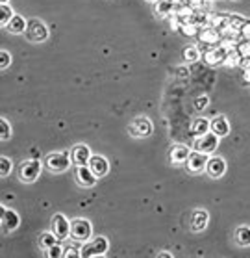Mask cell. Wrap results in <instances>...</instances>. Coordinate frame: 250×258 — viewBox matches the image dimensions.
Instances as JSON below:
<instances>
[{
    "label": "cell",
    "instance_id": "obj_1",
    "mask_svg": "<svg viewBox=\"0 0 250 258\" xmlns=\"http://www.w3.org/2000/svg\"><path fill=\"white\" fill-rule=\"evenodd\" d=\"M91 234H93V227H91V223H89L88 219L76 217V219L70 221L69 238H72V240H76V241H89Z\"/></svg>",
    "mask_w": 250,
    "mask_h": 258
},
{
    "label": "cell",
    "instance_id": "obj_2",
    "mask_svg": "<svg viewBox=\"0 0 250 258\" xmlns=\"http://www.w3.org/2000/svg\"><path fill=\"white\" fill-rule=\"evenodd\" d=\"M108 247H110V241H108V238H104V236H97V238H93L89 243H86V245L81 247L80 256H84V258L102 256V254H106V252H108Z\"/></svg>",
    "mask_w": 250,
    "mask_h": 258
},
{
    "label": "cell",
    "instance_id": "obj_3",
    "mask_svg": "<svg viewBox=\"0 0 250 258\" xmlns=\"http://www.w3.org/2000/svg\"><path fill=\"white\" fill-rule=\"evenodd\" d=\"M26 37L34 43H43L48 39V28L41 19H30L26 24Z\"/></svg>",
    "mask_w": 250,
    "mask_h": 258
},
{
    "label": "cell",
    "instance_id": "obj_4",
    "mask_svg": "<svg viewBox=\"0 0 250 258\" xmlns=\"http://www.w3.org/2000/svg\"><path fill=\"white\" fill-rule=\"evenodd\" d=\"M72 164V160H70V153L67 151H59V153H52L47 156V167L52 173H63L67 171Z\"/></svg>",
    "mask_w": 250,
    "mask_h": 258
},
{
    "label": "cell",
    "instance_id": "obj_5",
    "mask_svg": "<svg viewBox=\"0 0 250 258\" xmlns=\"http://www.w3.org/2000/svg\"><path fill=\"white\" fill-rule=\"evenodd\" d=\"M197 37H198L200 47H206V48L221 47L222 34L219 32V30L213 28V26H204V28H200V32H198Z\"/></svg>",
    "mask_w": 250,
    "mask_h": 258
},
{
    "label": "cell",
    "instance_id": "obj_6",
    "mask_svg": "<svg viewBox=\"0 0 250 258\" xmlns=\"http://www.w3.org/2000/svg\"><path fill=\"white\" fill-rule=\"evenodd\" d=\"M41 175V162L39 160H26L21 167H19V178L24 184H32L37 180V176Z\"/></svg>",
    "mask_w": 250,
    "mask_h": 258
},
{
    "label": "cell",
    "instance_id": "obj_7",
    "mask_svg": "<svg viewBox=\"0 0 250 258\" xmlns=\"http://www.w3.org/2000/svg\"><path fill=\"white\" fill-rule=\"evenodd\" d=\"M219 147V136H215L213 132H208L204 136H198L197 141H195V151H200L204 154H211L217 151Z\"/></svg>",
    "mask_w": 250,
    "mask_h": 258
},
{
    "label": "cell",
    "instance_id": "obj_8",
    "mask_svg": "<svg viewBox=\"0 0 250 258\" xmlns=\"http://www.w3.org/2000/svg\"><path fill=\"white\" fill-rule=\"evenodd\" d=\"M206 164H208V154L200 153V151H193L189 158L186 160V167L191 175H198V173L206 171Z\"/></svg>",
    "mask_w": 250,
    "mask_h": 258
},
{
    "label": "cell",
    "instance_id": "obj_9",
    "mask_svg": "<svg viewBox=\"0 0 250 258\" xmlns=\"http://www.w3.org/2000/svg\"><path fill=\"white\" fill-rule=\"evenodd\" d=\"M52 232L58 236V240H65V238H69L70 234V221L63 214H56L52 217Z\"/></svg>",
    "mask_w": 250,
    "mask_h": 258
},
{
    "label": "cell",
    "instance_id": "obj_10",
    "mask_svg": "<svg viewBox=\"0 0 250 258\" xmlns=\"http://www.w3.org/2000/svg\"><path fill=\"white\" fill-rule=\"evenodd\" d=\"M152 130H154V124H152V121L148 117H137L134 119V123L128 126V132L134 136H150Z\"/></svg>",
    "mask_w": 250,
    "mask_h": 258
},
{
    "label": "cell",
    "instance_id": "obj_11",
    "mask_svg": "<svg viewBox=\"0 0 250 258\" xmlns=\"http://www.w3.org/2000/svg\"><path fill=\"white\" fill-rule=\"evenodd\" d=\"M76 180L81 188H93L97 184V176L89 169V165H76Z\"/></svg>",
    "mask_w": 250,
    "mask_h": 258
},
{
    "label": "cell",
    "instance_id": "obj_12",
    "mask_svg": "<svg viewBox=\"0 0 250 258\" xmlns=\"http://www.w3.org/2000/svg\"><path fill=\"white\" fill-rule=\"evenodd\" d=\"M89 169L93 171L95 176L100 178V176H106L110 173V162L104 158V156H100V154H91V158H89Z\"/></svg>",
    "mask_w": 250,
    "mask_h": 258
},
{
    "label": "cell",
    "instance_id": "obj_13",
    "mask_svg": "<svg viewBox=\"0 0 250 258\" xmlns=\"http://www.w3.org/2000/svg\"><path fill=\"white\" fill-rule=\"evenodd\" d=\"M89 158H91V149L84 143H78L70 149V160L74 165H88Z\"/></svg>",
    "mask_w": 250,
    "mask_h": 258
},
{
    "label": "cell",
    "instance_id": "obj_14",
    "mask_svg": "<svg viewBox=\"0 0 250 258\" xmlns=\"http://www.w3.org/2000/svg\"><path fill=\"white\" fill-rule=\"evenodd\" d=\"M206 171L211 178H221L224 173H226V162L221 158V156H211L208 158V164H206Z\"/></svg>",
    "mask_w": 250,
    "mask_h": 258
},
{
    "label": "cell",
    "instance_id": "obj_15",
    "mask_svg": "<svg viewBox=\"0 0 250 258\" xmlns=\"http://www.w3.org/2000/svg\"><path fill=\"white\" fill-rule=\"evenodd\" d=\"M226 52H228V48H224V47L208 48V50L204 52L202 59L206 61V65L215 67V65H219V63H222V61H224V58H226Z\"/></svg>",
    "mask_w": 250,
    "mask_h": 258
},
{
    "label": "cell",
    "instance_id": "obj_16",
    "mask_svg": "<svg viewBox=\"0 0 250 258\" xmlns=\"http://www.w3.org/2000/svg\"><path fill=\"white\" fill-rule=\"evenodd\" d=\"M189 154H191V149H189L187 145L178 143V145H175L173 149H171V153H169L171 164H175V165L186 164V160L189 158Z\"/></svg>",
    "mask_w": 250,
    "mask_h": 258
},
{
    "label": "cell",
    "instance_id": "obj_17",
    "mask_svg": "<svg viewBox=\"0 0 250 258\" xmlns=\"http://www.w3.org/2000/svg\"><path fill=\"white\" fill-rule=\"evenodd\" d=\"M211 23V13L204 12L202 8H197V10H193L189 19H187L186 24H195L198 28H204V26H208Z\"/></svg>",
    "mask_w": 250,
    "mask_h": 258
},
{
    "label": "cell",
    "instance_id": "obj_18",
    "mask_svg": "<svg viewBox=\"0 0 250 258\" xmlns=\"http://www.w3.org/2000/svg\"><path fill=\"white\" fill-rule=\"evenodd\" d=\"M210 130L219 138H224V136L230 134V123L224 115H217L210 121Z\"/></svg>",
    "mask_w": 250,
    "mask_h": 258
},
{
    "label": "cell",
    "instance_id": "obj_19",
    "mask_svg": "<svg viewBox=\"0 0 250 258\" xmlns=\"http://www.w3.org/2000/svg\"><path fill=\"white\" fill-rule=\"evenodd\" d=\"M208 221H210V216H208V212L206 210H195L191 216V229L193 232H200L208 227Z\"/></svg>",
    "mask_w": 250,
    "mask_h": 258
},
{
    "label": "cell",
    "instance_id": "obj_20",
    "mask_svg": "<svg viewBox=\"0 0 250 258\" xmlns=\"http://www.w3.org/2000/svg\"><path fill=\"white\" fill-rule=\"evenodd\" d=\"M19 223H21V217H19V214L15 210H6V214H4V217H2V230L4 232H12V230H15L19 227Z\"/></svg>",
    "mask_w": 250,
    "mask_h": 258
},
{
    "label": "cell",
    "instance_id": "obj_21",
    "mask_svg": "<svg viewBox=\"0 0 250 258\" xmlns=\"http://www.w3.org/2000/svg\"><path fill=\"white\" fill-rule=\"evenodd\" d=\"M26 24H28V21H26L23 15H13L6 28L10 30L12 34H24V32H26Z\"/></svg>",
    "mask_w": 250,
    "mask_h": 258
},
{
    "label": "cell",
    "instance_id": "obj_22",
    "mask_svg": "<svg viewBox=\"0 0 250 258\" xmlns=\"http://www.w3.org/2000/svg\"><path fill=\"white\" fill-rule=\"evenodd\" d=\"M189 130H191V134L195 136V138L208 134V132H210V121H208V119H204V117H197L195 121H193L191 128Z\"/></svg>",
    "mask_w": 250,
    "mask_h": 258
},
{
    "label": "cell",
    "instance_id": "obj_23",
    "mask_svg": "<svg viewBox=\"0 0 250 258\" xmlns=\"http://www.w3.org/2000/svg\"><path fill=\"white\" fill-rule=\"evenodd\" d=\"M175 0H157L156 2V13L159 17H169L171 13H175Z\"/></svg>",
    "mask_w": 250,
    "mask_h": 258
},
{
    "label": "cell",
    "instance_id": "obj_24",
    "mask_svg": "<svg viewBox=\"0 0 250 258\" xmlns=\"http://www.w3.org/2000/svg\"><path fill=\"white\" fill-rule=\"evenodd\" d=\"M235 243H237L239 247H248L250 245V227H246V225H243V227H239L237 230H235Z\"/></svg>",
    "mask_w": 250,
    "mask_h": 258
},
{
    "label": "cell",
    "instance_id": "obj_25",
    "mask_svg": "<svg viewBox=\"0 0 250 258\" xmlns=\"http://www.w3.org/2000/svg\"><path fill=\"white\" fill-rule=\"evenodd\" d=\"M210 26H213L215 30H219L221 34H224L230 28V17L228 15H211Z\"/></svg>",
    "mask_w": 250,
    "mask_h": 258
},
{
    "label": "cell",
    "instance_id": "obj_26",
    "mask_svg": "<svg viewBox=\"0 0 250 258\" xmlns=\"http://www.w3.org/2000/svg\"><path fill=\"white\" fill-rule=\"evenodd\" d=\"M58 236L54 234L52 230L50 232H43V234L39 236V247L43 249V251H47V249H50L52 245H56L58 243Z\"/></svg>",
    "mask_w": 250,
    "mask_h": 258
},
{
    "label": "cell",
    "instance_id": "obj_27",
    "mask_svg": "<svg viewBox=\"0 0 250 258\" xmlns=\"http://www.w3.org/2000/svg\"><path fill=\"white\" fill-rule=\"evenodd\" d=\"M241 63V54L237 52V48H228L226 52V58L222 61V65H226V67H235V65Z\"/></svg>",
    "mask_w": 250,
    "mask_h": 258
},
{
    "label": "cell",
    "instance_id": "obj_28",
    "mask_svg": "<svg viewBox=\"0 0 250 258\" xmlns=\"http://www.w3.org/2000/svg\"><path fill=\"white\" fill-rule=\"evenodd\" d=\"M15 15L13 10L8 4H0V26H8V23L12 21V17Z\"/></svg>",
    "mask_w": 250,
    "mask_h": 258
},
{
    "label": "cell",
    "instance_id": "obj_29",
    "mask_svg": "<svg viewBox=\"0 0 250 258\" xmlns=\"http://www.w3.org/2000/svg\"><path fill=\"white\" fill-rule=\"evenodd\" d=\"M198 58H200V50H198V47H186V50H184V59H186L187 63L197 61Z\"/></svg>",
    "mask_w": 250,
    "mask_h": 258
},
{
    "label": "cell",
    "instance_id": "obj_30",
    "mask_svg": "<svg viewBox=\"0 0 250 258\" xmlns=\"http://www.w3.org/2000/svg\"><path fill=\"white\" fill-rule=\"evenodd\" d=\"M10 136H12V126H10L6 119L0 117V141L10 140Z\"/></svg>",
    "mask_w": 250,
    "mask_h": 258
},
{
    "label": "cell",
    "instance_id": "obj_31",
    "mask_svg": "<svg viewBox=\"0 0 250 258\" xmlns=\"http://www.w3.org/2000/svg\"><path fill=\"white\" fill-rule=\"evenodd\" d=\"M13 165H12V160L6 158V156H0V176H8L12 173Z\"/></svg>",
    "mask_w": 250,
    "mask_h": 258
},
{
    "label": "cell",
    "instance_id": "obj_32",
    "mask_svg": "<svg viewBox=\"0 0 250 258\" xmlns=\"http://www.w3.org/2000/svg\"><path fill=\"white\" fill-rule=\"evenodd\" d=\"M237 52L241 54V58H250V41L243 39V41L237 43Z\"/></svg>",
    "mask_w": 250,
    "mask_h": 258
},
{
    "label": "cell",
    "instance_id": "obj_33",
    "mask_svg": "<svg viewBox=\"0 0 250 258\" xmlns=\"http://www.w3.org/2000/svg\"><path fill=\"white\" fill-rule=\"evenodd\" d=\"M12 65V54L8 50H0V71L8 69Z\"/></svg>",
    "mask_w": 250,
    "mask_h": 258
},
{
    "label": "cell",
    "instance_id": "obj_34",
    "mask_svg": "<svg viewBox=\"0 0 250 258\" xmlns=\"http://www.w3.org/2000/svg\"><path fill=\"white\" fill-rule=\"evenodd\" d=\"M47 256L48 258H59V256H63V249H61V245H59V241L56 243V245H52L50 249H47Z\"/></svg>",
    "mask_w": 250,
    "mask_h": 258
},
{
    "label": "cell",
    "instance_id": "obj_35",
    "mask_svg": "<svg viewBox=\"0 0 250 258\" xmlns=\"http://www.w3.org/2000/svg\"><path fill=\"white\" fill-rule=\"evenodd\" d=\"M180 30L186 35H189V37H193V35H198V32H200V28H198V26H195V24H180Z\"/></svg>",
    "mask_w": 250,
    "mask_h": 258
},
{
    "label": "cell",
    "instance_id": "obj_36",
    "mask_svg": "<svg viewBox=\"0 0 250 258\" xmlns=\"http://www.w3.org/2000/svg\"><path fill=\"white\" fill-rule=\"evenodd\" d=\"M239 37L250 41V21H244V23L241 24V28H239Z\"/></svg>",
    "mask_w": 250,
    "mask_h": 258
},
{
    "label": "cell",
    "instance_id": "obj_37",
    "mask_svg": "<svg viewBox=\"0 0 250 258\" xmlns=\"http://www.w3.org/2000/svg\"><path fill=\"white\" fill-rule=\"evenodd\" d=\"M193 104H195V108H197L198 112H202L204 108L210 104V99H208L206 95H204V97H197V99L193 100Z\"/></svg>",
    "mask_w": 250,
    "mask_h": 258
},
{
    "label": "cell",
    "instance_id": "obj_38",
    "mask_svg": "<svg viewBox=\"0 0 250 258\" xmlns=\"http://www.w3.org/2000/svg\"><path fill=\"white\" fill-rule=\"evenodd\" d=\"M72 256H80V251L76 249V247H67L63 251V258H72Z\"/></svg>",
    "mask_w": 250,
    "mask_h": 258
},
{
    "label": "cell",
    "instance_id": "obj_39",
    "mask_svg": "<svg viewBox=\"0 0 250 258\" xmlns=\"http://www.w3.org/2000/svg\"><path fill=\"white\" fill-rule=\"evenodd\" d=\"M204 2H206V0H186V4L189 8H193V10H197V8H202Z\"/></svg>",
    "mask_w": 250,
    "mask_h": 258
},
{
    "label": "cell",
    "instance_id": "obj_40",
    "mask_svg": "<svg viewBox=\"0 0 250 258\" xmlns=\"http://www.w3.org/2000/svg\"><path fill=\"white\" fill-rule=\"evenodd\" d=\"M176 75H178V77H187V75H189V73H187V69H186V67H180V69L176 71Z\"/></svg>",
    "mask_w": 250,
    "mask_h": 258
},
{
    "label": "cell",
    "instance_id": "obj_41",
    "mask_svg": "<svg viewBox=\"0 0 250 258\" xmlns=\"http://www.w3.org/2000/svg\"><path fill=\"white\" fill-rule=\"evenodd\" d=\"M243 78L246 82H250V69H243Z\"/></svg>",
    "mask_w": 250,
    "mask_h": 258
},
{
    "label": "cell",
    "instance_id": "obj_42",
    "mask_svg": "<svg viewBox=\"0 0 250 258\" xmlns=\"http://www.w3.org/2000/svg\"><path fill=\"white\" fill-rule=\"evenodd\" d=\"M8 208H4V206L0 205V223H2V217H4V214H6Z\"/></svg>",
    "mask_w": 250,
    "mask_h": 258
},
{
    "label": "cell",
    "instance_id": "obj_43",
    "mask_svg": "<svg viewBox=\"0 0 250 258\" xmlns=\"http://www.w3.org/2000/svg\"><path fill=\"white\" fill-rule=\"evenodd\" d=\"M159 258H171V252H161V254H159Z\"/></svg>",
    "mask_w": 250,
    "mask_h": 258
},
{
    "label": "cell",
    "instance_id": "obj_44",
    "mask_svg": "<svg viewBox=\"0 0 250 258\" xmlns=\"http://www.w3.org/2000/svg\"><path fill=\"white\" fill-rule=\"evenodd\" d=\"M8 2H10V0H0V4H8Z\"/></svg>",
    "mask_w": 250,
    "mask_h": 258
},
{
    "label": "cell",
    "instance_id": "obj_45",
    "mask_svg": "<svg viewBox=\"0 0 250 258\" xmlns=\"http://www.w3.org/2000/svg\"><path fill=\"white\" fill-rule=\"evenodd\" d=\"M148 2H157V0H148Z\"/></svg>",
    "mask_w": 250,
    "mask_h": 258
},
{
    "label": "cell",
    "instance_id": "obj_46",
    "mask_svg": "<svg viewBox=\"0 0 250 258\" xmlns=\"http://www.w3.org/2000/svg\"><path fill=\"white\" fill-rule=\"evenodd\" d=\"M206 2H211V0H206Z\"/></svg>",
    "mask_w": 250,
    "mask_h": 258
}]
</instances>
